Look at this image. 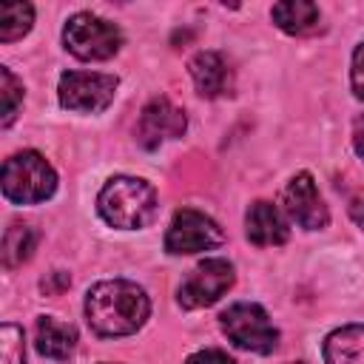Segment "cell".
<instances>
[{"label": "cell", "instance_id": "6da1fadb", "mask_svg": "<svg viewBox=\"0 0 364 364\" xmlns=\"http://www.w3.org/2000/svg\"><path fill=\"white\" fill-rule=\"evenodd\" d=\"M151 313V301L145 290L125 279H108L88 290L85 296V318L97 336L117 338L136 333Z\"/></svg>", "mask_w": 364, "mask_h": 364}, {"label": "cell", "instance_id": "7a4b0ae2", "mask_svg": "<svg viewBox=\"0 0 364 364\" xmlns=\"http://www.w3.org/2000/svg\"><path fill=\"white\" fill-rule=\"evenodd\" d=\"M100 216L111 228H145L156 213V191L136 176H114L97 196Z\"/></svg>", "mask_w": 364, "mask_h": 364}, {"label": "cell", "instance_id": "3957f363", "mask_svg": "<svg viewBox=\"0 0 364 364\" xmlns=\"http://www.w3.org/2000/svg\"><path fill=\"white\" fill-rule=\"evenodd\" d=\"M3 196L14 205L46 202L57 188L54 168L37 151H20L3 162Z\"/></svg>", "mask_w": 364, "mask_h": 364}, {"label": "cell", "instance_id": "277c9868", "mask_svg": "<svg viewBox=\"0 0 364 364\" xmlns=\"http://www.w3.org/2000/svg\"><path fill=\"white\" fill-rule=\"evenodd\" d=\"M63 43L80 60H108L119 51L122 34L114 23L97 14H88V11H80L65 23Z\"/></svg>", "mask_w": 364, "mask_h": 364}, {"label": "cell", "instance_id": "5b68a950", "mask_svg": "<svg viewBox=\"0 0 364 364\" xmlns=\"http://www.w3.org/2000/svg\"><path fill=\"white\" fill-rule=\"evenodd\" d=\"M222 330L228 333V338L242 347V350H253V353H273L279 344V330L270 324L264 307L253 304V301H239L230 304L222 313Z\"/></svg>", "mask_w": 364, "mask_h": 364}, {"label": "cell", "instance_id": "8992f818", "mask_svg": "<svg viewBox=\"0 0 364 364\" xmlns=\"http://www.w3.org/2000/svg\"><path fill=\"white\" fill-rule=\"evenodd\" d=\"M60 105L80 114L105 111L117 91V77L111 74H88V71H65L60 77Z\"/></svg>", "mask_w": 364, "mask_h": 364}, {"label": "cell", "instance_id": "52a82bcc", "mask_svg": "<svg viewBox=\"0 0 364 364\" xmlns=\"http://www.w3.org/2000/svg\"><path fill=\"white\" fill-rule=\"evenodd\" d=\"M233 264L228 259H205L191 270V276L179 287V304L185 310L208 307L219 301L233 287Z\"/></svg>", "mask_w": 364, "mask_h": 364}, {"label": "cell", "instance_id": "ba28073f", "mask_svg": "<svg viewBox=\"0 0 364 364\" xmlns=\"http://www.w3.org/2000/svg\"><path fill=\"white\" fill-rule=\"evenodd\" d=\"M222 239H225V233L210 216H205L193 208H182V210H176V216L165 233V250L176 253V256L199 253V250L216 247Z\"/></svg>", "mask_w": 364, "mask_h": 364}, {"label": "cell", "instance_id": "9c48e42d", "mask_svg": "<svg viewBox=\"0 0 364 364\" xmlns=\"http://www.w3.org/2000/svg\"><path fill=\"white\" fill-rule=\"evenodd\" d=\"M185 125H188L185 111L176 108L168 97H156V100H151V102L142 108V114H139L136 139L142 142V148L154 151V148H159L162 142L182 136V134H185Z\"/></svg>", "mask_w": 364, "mask_h": 364}, {"label": "cell", "instance_id": "30bf717a", "mask_svg": "<svg viewBox=\"0 0 364 364\" xmlns=\"http://www.w3.org/2000/svg\"><path fill=\"white\" fill-rule=\"evenodd\" d=\"M284 208H287L290 219L299 228H307V230H318L330 219L327 205L321 202V196H318L316 182H313L310 173H296L287 182V188H284Z\"/></svg>", "mask_w": 364, "mask_h": 364}, {"label": "cell", "instance_id": "8fae6325", "mask_svg": "<svg viewBox=\"0 0 364 364\" xmlns=\"http://www.w3.org/2000/svg\"><path fill=\"white\" fill-rule=\"evenodd\" d=\"M188 71H191V77H193L196 91H199L202 97H210V100L228 94L230 85H233V74H230L225 57L216 54V51H199V54L188 63Z\"/></svg>", "mask_w": 364, "mask_h": 364}, {"label": "cell", "instance_id": "7c38bea8", "mask_svg": "<svg viewBox=\"0 0 364 364\" xmlns=\"http://www.w3.org/2000/svg\"><path fill=\"white\" fill-rule=\"evenodd\" d=\"M245 233L253 245L259 247H267V245H284L290 230H287V222L282 219V213L276 210V205L259 199L247 208V216H245Z\"/></svg>", "mask_w": 364, "mask_h": 364}, {"label": "cell", "instance_id": "4fadbf2b", "mask_svg": "<svg viewBox=\"0 0 364 364\" xmlns=\"http://www.w3.org/2000/svg\"><path fill=\"white\" fill-rule=\"evenodd\" d=\"M77 347V330L65 321H57L54 316L37 318V350L46 358L65 361Z\"/></svg>", "mask_w": 364, "mask_h": 364}, {"label": "cell", "instance_id": "5bb4252c", "mask_svg": "<svg viewBox=\"0 0 364 364\" xmlns=\"http://www.w3.org/2000/svg\"><path fill=\"white\" fill-rule=\"evenodd\" d=\"M327 364H364V324H347L324 338Z\"/></svg>", "mask_w": 364, "mask_h": 364}, {"label": "cell", "instance_id": "9a60e30c", "mask_svg": "<svg viewBox=\"0 0 364 364\" xmlns=\"http://www.w3.org/2000/svg\"><path fill=\"white\" fill-rule=\"evenodd\" d=\"M273 23L287 31V34H313L318 28V6L310 3V0H284V3H276L273 11H270Z\"/></svg>", "mask_w": 364, "mask_h": 364}, {"label": "cell", "instance_id": "2e32d148", "mask_svg": "<svg viewBox=\"0 0 364 364\" xmlns=\"http://www.w3.org/2000/svg\"><path fill=\"white\" fill-rule=\"evenodd\" d=\"M34 247H37V230L31 225H23V222L9 225L3 233V264L9 270L20 267L23 262L31 259Z\"/></svg>", "mask_w": 364, "mask_h": 364}, {"label": "cell", "instance_id": "e0dca14e", "mask_svg": "<svg viewBox=\"0 0 364 364\" xmlns=\"http://www.w3.org/2000/svg\"><path fill=\"white\" fill-rule=\"evenodd\" d=\"M31 23H34L31 3H3L0 6V40L3 43L20 40L23 34H28Z\"/></svg>", "mask_w": 364, "mask_h": 364}, {"label": "cell", "instance_id": "ac0fdd59", "mask_svg": "<svg viewBox=\"0 0 364 364\" xmlns=\"http://www.w3.org/2000/svg\"><path fill=\"white\" fill-rule=\"evenodd\" d=\"M0 97H3V119L0 122H3V128H9L23 105V85L6 65L0 68Z\"/></svg>", "mask_w": 364, "mask_h": 364}, {"label": "cell", "instance_id": "d6986e66", "mask_svg": "<svg viewBox=\"0 0 364 364\" xmlns=\"http://www.w3.org/2000/svg\"><path fill=\"white\" fill-rule=\"evenodd\" d=\"M0 361L3 364H26L23 330L17 324H3V330H0Z\"/></svg>", "mask_w": 364, "mask_h": 364}, {"label": "cell", "instance_id": "ffe728a7", "mask_svg": "<svg viewBox=\"0 0 364 364\" xmlns=\"http://www.w3.org/2000/svg\"><path fill=\"white\" fill-rule=\"evenodd\" d=\"M350 80H353L355 97L364 100V43L353 51V71H350Z\"/></svg>", "mask_w": 364, "mask_h": 364}, {"label": "cell", "instance_id": "44dd1931", "mask_svg": "<svg viewBox=\"0 0 364 364\" xmlns=\"http://www.w3.org/2000/svg\"><path fill=\"white\" fill-rule=\"evenodd\" d=\"M185 364H233V358L225 350H199L185 358Z\"/></svg>", "mask_w": 364, "mask_h": 364}, {"label": "cell", "instance_id": "7402d4cb", "mask_svg": "<svg viewBox=\"0 0 364 364\" xmlns=\"http://www.w3.org/2000/svg\"><path fill=\"white\" fill-rule=\"evenodd\" d=\"M350 216H353V222L358 228H364V191L353 193V199H350Z\"/></svg>", "mask_w": 364, "mask_h": 364}, {"label": "cell", "instance_id": "603a6c76", "mask_svg": "<svg viewBox=\"0 0 364 364\" xmlns=\"http://www.w3.org/2000/svg\"><path fill=\"white\" fill-rule=\"evenodd\" d=\"M68 273H63V270H54L51 273V282H43V290L46 293H57V290H63V287H68Z\"/></svg>", "mask_w": 364, "mask_h": 364}, {"label": "cell", "instance_id": "cb8c5ba5", "mask_svg": "<svg viewBox=\"0 0 364 364\" xmlns=\"http://www.w3.org/2000/svg\"><path fill=\"white\" fill-rule=\"evenodd\" d=\"M353 148H355V154L364 159V114L353 122Z\"/></svg>", "mask_w": 364, "mask_h": 364}, {"label": "cell", "instance_id": "d4e9b609", "mask_svg": "<svg viewBox=\"0 0 364 364\" xmlns=\"http://www.w3.org/2000/svg\"><path fill=\"white\" fill-rule=\"evenodd\" d=\"M293 364H301V361H293Z\"/></svg>", "mask_w": 364, "mask_h": 364}]
</instances>
